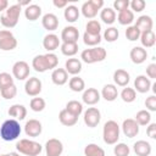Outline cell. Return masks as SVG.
Masks as SVG:
<instances>
[{
    "mask_svg": "<svg viewBox=\"0 0 156 156\" xmlns=\"http://www.w3.org/2000/svg\"><path fill=\"white\" fill-rule=\"evenodd\" d=\"M116 11L111 7H105L100 12V20L106 24H112L116 21Z\"/></svg>",
    "mask_w": 156,
    "mask_h": 156,
    "instance_id": "obj_31",
    "label": "cell"
},
{
    "mask_svg": "<svg viewBox=\"0 0 156 156\" xmlns=\"http://www.w3.org/2000/svg\"><path fill=\"white\" fill-rule=\"evenodd\" d=\"M134 119L139 126H147L151 121V115L147 110H140L136 112Z\"/></svg>",
    "mask_w": 156,
    "mask_h": 156,
    "instance_id": "obj_35",
    "label": "cell"
},
{
    "mask_svg": "<svg viewBox=\"0 0 156 156\" xmlns=\"http://www.w3.org/2000/svg\"><path fill=\"white\" fill-rule=\"evenodd\" d=\"M141 45L144 48H152L156 43V35L152 30H146V32H141L140 33V38H139Z\"/></svg>",
    "mask_w": 156,
    "mask_h": 156,
    "instance_id": "obj_27",
    "label": "cell"
},
{
    "mask_svg": "<svg viewBox=\"0 0 156 156\" xmlns=\"http://www.w3.org/2000/svg\"><path fill=\"white\" fill-rule=\"evenodd\" d=\"M151 85H152L151 80L144 74H140L134 79V90H136L138 93H141V94L147 93L150 90Z\"/></svg>",
    "mask_w": 156,
    "mask_h": 156,
    "instance_id": "obj_13",
    "label": "cell"
},
{
    "mask_svg": "<svg viewBox=\"0 0 156 156\" xmlns=\"http://www.w3.org/2000/svg\"><path fill=\"white\" fill-rule=\"evenodd\" d=\"M41 80L37 77H30L26 80L24 84V91L29 96H38L41 91Z\"/></svg>",
    "mask_w": 156,
    "mask_h": 156,
    "instance_id": "obj_9",
    "label": "cell"
},
{
    "mask_svg": "<svg viewBox=\"0 0 156 156\" xmlns=\"http://www.w3.org/2000/svg\"><path fill=\"white\" fill-rule=\"evenodd\" d=\"M68 87H69V89L72 91H76V93L84 91V89H85V82L79 76H73L68 80Z\"/></svg>",
    "mask_w": 156,
    "mask_h": 156,
    "instance_id": "obj_29",
    "label": "cell"
},
{
    "mask_svg": "<svg viewBox=\"0 0 156 156\" xmlns=\"http://www.w3.org/2000/svg\"><path fill=\"white\" fill-rule=\"evenodd\" d=\"M83 119H84V123L90 127V128H94L96 127L100 121H101V112L99 111V108L96 107H88L85 111H84V116H83Z\"/></svg>",
    "mask_w": 156,
    "mask_h": 156,
    "instance_id": "obj_6",
    "label": "cell"
},
{
    "mask_svg": "<svg viewBox=\"0 0 156 156\" xmlns=\"http://www.w3.org/2000/svg\"><path fill=\"white\" fill-rule=\"evenodd\" d=\"M84 155L85 156H105V150L102 147H100L98 144L90 143V144L85 145Z\"/></svg>",
    "mask_w": 156,
    "mask_h": 156,
    "instance_id": "obj_32",
    "label": "cell"
},
{
    "mask_svg": "<svg viewBox=\"0 0 156 156\" xmlns=\"http://www.w3.org/2000/svg\"><path fill=\"white\" fill-rule=\"evenodd\" d=\"M58 119H60L61 124H63V126H66V127H72V126H74V124L78 122V117H76V116H73L72 113H69L66 108H63V110L60 111V113H58Z\"/></svg>",
    "mask_w": 156,
    "mask_h": 156,
    "instance_id": "obj_25",
    "label": "cell"
},
{
    "mask_svg": "<svg viewBox=\"0 0 156 156\" xmlns=\"http://www.w3.org/2000/svg\"><path fill=\"white\" fill-rule=\"evenodd\" d=\"M121 99L124 102H133L136 99V93L133 88H123V90L121 91Z\"/></svg>",
    "mask_w": 156,
    "mask_h": 156,
    "instance_id": "obj_41",
    "label": "cell"
},
{
    "mask_svg": "<svg viewBox=\"0 0 156 156\" xmlns=\"http://www.w3.org/2000/svg\"><path fill=\"white\" fill-rule=\"evenodd\" d=\"M6 156H20L18 152H10V154H5Z\"/></svg>",
    "mask_w": 156,
    "mask_h": 156,
    "instance_id": "obj_57",
    "label": "cell"
},
{
    "mask_svg": "<svg viewBox=\"0 0 156 156\" xmlns=\"http://www.w3.org/2000/svg\"><path fill=\"white\" fill-rule=\"evenodd\" d=\"M66 110L69 113H72L73 116L79 117L80 113L83 112V105H82V102H79L77 100H71L66 104Z\"/></svg>",
    "mask_w": 156,
    "mask_h": 156,
    "instance_id": "obj_34",
    "label": "cell"
},
{
    "mask_svg": "<svg viewBox=\"0 0 156 156\" xmlns=\"http://www.w3.org/2000/svg\"><path fill=\"white\" fill-rule=\"evenodd\" d=\"M9 7V1L7 0H0V12L5 11Z\"/></svg>",
    "mask_w": 156,
    "mask_h": 156,
    "instance_id": "obj_56",
    "label": "cell"
},
{
    "mask_svg": "<svg viewBox=\"0 0 156 156\" xmlns=\"http://www.w3.org/2000/svg\"><path fill=\"white\" fill-rule=\"evenodd\" d=\"M117 21L122 26H129L134 21V12L132 10H128V9L124 11H121V12H118Z\"/></svg>",
    "mask_w": 156,
    "mask_h": 156,
    "instance_id": "obj_30",
    "label": "cell"
},
{
    "mask_svg": "<svg viewBox=\"0 0 156 156\" xmlns=\"http://www.w3.org/2000/svg\"><path fill=\"white\" fill-rule=\"evenodd\" d=\"M80 11H82V15H83L85 18H94V17L98 15V11L90 5L89 1H85V2L82 5Z\"/></svg>",
    "mask_w": 156,
    "mask_h": 156,
    "instance_id": "obj_43",
    "label": "cell"
},
{
    "mask_svg": "<svg viewBox=\"0 0 156 156\" xmlns=\"http://www.w3.org/2000/svg\"><path fill=\"white\" fill-rule=\"evenodd\" d=\"M9 116L10 117H13V119H16V121H22L27 116V108L23 105L15 104V105L10 106V108H9Z\"/></svg>",
    "mask_w": 156,
    "mask_h": 156,
    "instance_id": "obj_21",
    "label": "cell"
},
{
    "mask_svg": "<svg viewBox=\"0 0 156 156\" xmlns=\"http://www.w3.org/2000/svg\"><path fill=\"white\" fill-rule=\"evenodd\" d=\"M83 41L88 46H96L101 43V34H89V33L84 32Z\"/></svg>",
    "mask_w": 156,
    "mask_h": 156,
    "instance_id": "obj_36",
    "label": "cell"
},
{
    "mask_svg": "<svg viewBox=\"0 0 156 156\" xmlns=\"http://www.w3.org/2000/svg\"><path fill=\"white\" fill-rule=\"evenodd\" d=\"M32 67L34 68V71H37L39 73H43V72H45V71L49 69L44 55H37L33 58V61H32Z\"/></svg>",
    "mask_w": 156,
    "mask_h": 156,
    "instance_id": "obj_33",
    "label": "cell"
},
{
    "mask_svg": "<svg viewBox=\"0 0 156 156\" xmlns=\"http://www.w3.org/2000/svg\"><path fill=\"white\" fill-rule=\"evenodd\" d=\"M51 80L55 85H63L68 82V73L65 68H55L51 73Z\"/></svg>",
    "mask_w": 156,
    "mask_h": 156,
    "instance_id": "obj_18",
    "label": "cell"
},
{
    "mask_svg": "<svg viewBox=\"0 0 156 156\" xmlns=\"http://www.w3.org/2000/svg\"><path fill=\"white\" fill-rule=\"evenodd\" d=\"M146 134L151 139H156V123H149L146 128Z\"/></svg>",
    "mask_w": 156,
    "mask_h": 156,
    "instance_id": "obj_53",
    "label": "cell"
},
{
    "mask_svg": "<svg viewBox=\"0 0 156 156\" xmlns=\"http://www.w3.org/2000/svg\"><path fill=\"white\" fill-rule=\"evenodd\" d=\"M61 52L65 56H74L78 52V44L77 43H62Z\"/></svg>",
    "mask_w": 156,
    "mask_h": 156,
    "instance_id": "obj_37",
    "label": "cell"
},
{
    "mask_svg": "<svg viewBox=\"0 0 156 156\" xmlns=\"http://www.w3.org/2000/svg\"><path fill=\"white\" fill-rule=\"evenodd\" d=\"M129 6L132 7V10L134 12H141L145 9L146 4L144 0H133L132 2H129Z\"/></svg>",
    "mask_w": 156,
    "mask_h": 156,
    "instance_id": "obj_49",
    "label": "cell"
},
{
    "mask_svg": "<svg viewBox=\"0 0 156 156\" xmlns=\"http://www.w3.org/2000/svg\"><path fill=\"white\" fill-rule=\"evenodd\" d=\"M91 54H93L94 62H101L107 56V52H106V50L102 46H94L91 49Z\"/></svg>",
    "mask_w": 156,
    "mask_h": 156,
    "instance_id": "obj_40",
    "label": "cell"
},
{
    "mask_svg": "<svg viewBox=\"0 0 156 156\" xmlns=\"http://www.w3.org/2000/svg\"><path fill=\"white\" fill-rule=\"evenodd\" d=\"M52 4H54V6H55V7H57V9L67 7V5H68V2H67L66 0H54V1H52Z\"/></svg>",
    "mask_w": 156,
    "mask_h": 156,
    "instance_id": "obj_55",
    "label": "cell"
},
{
    "mask_svg": "<svg viewBox=\"0 0 156 156\" xmlns=\"http://www.w3.org/2000/svg\"><path fill=\"white\" fill-rule=\"evenodd\" d=\"M45 100L43 98H33L29 102V107L34 112H41L45 108Z\"/></svg>",
    "mask_w": 156,
    "mask_h": 156,
    "instance_id": "obj_42",
    "label": "cell"
},
{
    "mask_svg": "<svg viewBox=\"0 0 156 156\" xmlns=\"http://www.w3.org/2000/svg\"><path fill=\"white\" fill-rule=\"evenodd\" d=\"M133 150L136 156H149L151 154V145L146 140H138L134 143Z\"/></svg>",
    "mask_w": 156,
    "mask_h": 156,
    "instance_id": "obj_19",
    "label": "cell"
},
{
    "mask_svg": "<svg viewBox=\"0 0 156 156\" xmlns=\"http://www.w3.org/2000/svg\"><path fill=\"white\" fill-rule=\"evenodd\" d=\"M129 80H130V76L126 69L118 68L113 72V82L118 87H127Z\"/></svg>",
    "mask_w": 156,
    "mask_h": 156,
    "instance_id": "obj_20",
    "label": "cell"
},
{
    "mask_svg": "<svg viewBox=\"0 0 156 156\" xmlns=\"http://www.w3.org/2000/svg\"><path fill=\"white\" fill-rule=\"evenodd\" d=\"M126 38L129 41L139 40V38H140V30L135 26H128L127 29H126Z\"/></svg>",
    "mask_w": 156,
    "mask_h": 156,
    "instance_id": "obj_45",
    "label": "cell"
},
{
    "mask_svg": "<svg viewBox=\"0 0 156 156\" xmlns=\"http://www.w3.org/2000/svg\"><path fill=\"white\" fill-rule=\"evenodd\" d=\"M82 100L87 105H95L100 101V93L95 88H88L83 91Z\"/></svg>",
    "mask_w": 156,
    "mask_h": 156,
    "instance_id": "obj_14",
    "label": "cell"
},
{
    "mask_svg": "<svg viewBox=\"0 0 156 156\" xmlns=\"http://www.w3.org/2000/svg\"><path fill=\"white\" fill-rule=\"evenodd\" d=\"M16 149H17L18 154H23L26 156H38L41 152L43 146L34 140L21 139L16 144Z\"/></svg>",
    "mask_w": 156,
    "mask_h": 156,
    "instance_id": "obj_4",
    "label": "cell"
},
{
    "mask_svg": "<svg viewBox=\"0 0 156 156\" xmlns=\"http://www.w3.org/2000/svg\"><path fill=\"white\" fill-rule=\"evenodd\" d=\"M102 139L108 145L117 144V141L119 139V126H118V123L116 121L110 119L104 124Z\"/></svg>",
    "mask_w": 156,
    "mask_h": 156,
    "instance_id": "obj_3",
    "label": "cell"
},
{
    "mask_svg": "<svg viewBox=\"0 0 156 156\" xmlns=\"http://www.w3.org/2000/svg\"><path fill=\"white\" fill-rule=\"evenodd\" d=\"M43 46L49 52L56 50L60 46V39H58V37L56 34H52V33L46 34L44 37V39H43Z\"/></svg>",
    "mask_w": 156,
    "mask_h": 156,
    "instance_id": "obj_17",
    "label": "cell"
},
{
    "mask_svg": "<svg viewBox=\"0 0 156 156\" xmlns=\"http://www.w3.org/2000/svg\"><path fill=\"white\" fill-rule=\"evenodd\" d=\"M89 2H90V5H91L96 11H99V10L102 9V6H104V1H102V0H89Z\"/></svg>",
    "mask_w": 156,
    "mask_h": 156,
    "instance_id": "obj_54",
    "label": "cell"
},
{
    "mask_svg": "<svg viewBox=\"0 0 156 156\" xmlns=\"http://www.w3.org/2000/svg\"><path fill=\"white\" fill-rule=\"evenodd\" d=\"M45 57V61H46V65H48V68L49 69H55L58 65V58L57 56L54 54V52H48L44 55Z\"/></svg>",
    "mask_w": 156,
    "mask_h": 156,
    "instance_id": "obj_47",
    "label": "cell"
},
{
    "mask_svg": "<svg viewBox=\"0 0 156 156\" xmlns=\"http://www.w3.org/2000/svg\"><path fill=\"white\" fill-rule=\"evenodd\" d=\"M79 38V30L74 26H67L61 32L62 43H77Z\"/></svg>",
    "mask_w": 156,
    "mask_h": 156,
    "instance_id": "obj_12",
    "label": "cell"
},
{
    "mask_svg": "<svg viewBox=\"0 0 156 156\" xmlns=\"http://www.w3.org/2000/svg\"><path fill=\"white\" fill-rule=\"evenodd\" d=\"M101 96L106 101H115L118 96V90L115 84H106L101 90Z\"/></svg>",
    "mask_w": 156,
    "mask_h": 156,
    "instance_id": "obj_24",
    "label": "cell"
},
{
    "mask_svg": "<svg viewBox=\"0 0 156 156\" xmlns=\"http://www.w3.org/2000/svg\"><path fill=\"white\" fill-rule=\"evenodd\" d=\"M11 84H15L12 76L7 72H1L0 73V89H2L5 87H9Z\"/></svg>",
    "mask_w": 156,
    "mask_h": 156,
    "instance_id": "obj_48",
    "label": "cell"
},
{
    "mask_svg": "<svg viewBox=\"0 0 156 156\" xmlns=\"http://www.w3.org/2000/svg\"><path fill=\"white\" fill-rule=\"evenodd\" d=\"M65 20L69 23H74L76 21H78L79 18V10L77 6L74 5H67V7H65V12H63Z\"/></svg>",
    "mask_w": 156,
    "mask_h": 156,
    "instance_id": "obj_28",
    "label": "cell"
},
{
    "mask_svg": "<svg viewBox=\"0 0 156 156\" xmlns=\"http://www.w3.org/2000/svg\"><path fill=\"white\" fill-rule=\"evenodd\" d=\"M85 32L89 34H100L101 32V24L96 20H90L85 26Z\"/></svg>",
    "mask_w": 156,
    "mask_h": 156,
    "instance_id": "obj_44",
    "label": "cell"
},
{
    "mask_svg": "<svg viewBox=\"0 0 156 156\" xmlns=\"http://www.w3.org/2000/svg\"><path fill=\"white\" fill-rule=\"evenodd\" d=\"M20 134H21V126L18 121L13 118L6 119L0 127V136L5 141L16 140L20 136Z\"/></svg>",
    "mask_w": 156,
    "mask_h": 156,
    "instance_id": "obj_1",
    "label": "cell"
},
{
    "mask_svg": "<svg viewBox=\"0 0 156 156\" xmlns=\"http://www.w3.org/2000/svg\"><path fill=\"white\" fill-rule=\"evenodd\" d=\"M122 132L128 138H134L139 134V124L134 118H127L122 123Z\"/></svg>",
    "mask_w": 156,
    "mask_h": 156,
    "instance_id": "obj_10",
    "label": "cell"
},
{
    "mask_svg": "<svg viewBox=\"0 0 156 156\" xmlns=\"http://www.w3.org/2000/svg\"><path fill=\"white\" fill-rule=\"evenodd\" d=\"M139 30L140 33L141 32H146V30H152V26H154V21L150 16H146V15H143L140 17L136 18V22L134 24Z\"/></svg>",
    "mask_w": 156,
    "mask_h": 156,
    "instance_id": "obj_22",
    "label": "cell"
},
{
    "mask_svg": "<svg viewBox=\"0 0 156 156\" xmlns=\"http://www.w3.org/2000/svg\"><path fill=\"white\" fill-rule=\"evenodd\" d=\"M129 152H130V149L124 143H117L113 147L115 156H129Z\"/></svg>",
    "mask_w": 156,
    "mask_h": 156,
    "instance_id": "obj_46",
    "label": "cell"
},
{
    "mask_svg": "<svg viewBox=\"0 0 156 156\" xmlns=\"http://www.w3.org/2000/svg\"><path fill=\"white\" fill-rule=\"evenodd\" d=\"M145 107L149 111H151V112L156 111V96L155 95H151V96L146 98V100H145Z\"/></svg>",
    "mask_w": 156,
    "mask_h": 156,
    "instance_id": "obj_51",
    "label": "cell"
},
{
    "mask_svg": "<svg viewBox=\"0 0 156 156\" xmlns=\"http://www.w3.org/2000/svg\"><path fill=\"white\" fill-rule=\"evenodd\" d=\"M17 46V39L10 32L9 29H2L0 30V49L4 51H11L16 49Z\"/></svg>",
    "mask_w": 156,
    "mask_h": 156,
    "instance_id": "obj_5",
    "label": "cell"
},
{
    "mask_svg": "<svg viewBox=\"0 0 156 156\" xmlns=\"http://www.w3.org/2000/svg\"><path fill=\"white\" fill-rule=\"evenodd\" d=\"M0 94L5 100H11L17 95V87L15 84H11L9 87H5L0 89Z\"/></svg>",
    "mask_w": 156,
    "mask_h": 156,
    "instance_id": "obj_38",
    "label": "cell"
},
{
    "mask_svg": "<svg viewBox=\"0 0 156 156\" xmlns=\"http://www.w3.org/2000/svg\"><path fill=\"white\" fill-rule=\"evenodd\" d=\"M65 69H66L67 73H69L72 76H77L82 71V62L78 58H74V57L68 58L65 63Z\"/></svg>",
    "mask_w": 156,
    "mask_h": 156,
    "instance_id": "obj_23",
    "label": "cell"
},
{
    "mask_svg": "<svg viewBox=\"0 0 156 156\" xmlns=\"http://www.w3.org/2000/svg\"><path fill=\"white\" fill-rule=\"evenodd\" d=\"M129 7V1L128 0H116L113 2V10H117L118 12L124 11Z\"/></svg>",
    "mask_w": 156,
    "mask_h": 156,
    "instance_id": "obj_50",
    "label": "cell"
},
{
    "mask_svg": "<svg viewBox=\"0 0 156 156\" xmlns=\"http://www.w3.org/2000/svg\"><path fill=\"white\" fill-rule=\"evenodd\" d=\"M24 16L29 21H37L41 16V7L35 4H30L24 10Z\"/></svg>",
    "mask_w": 156,
    "mask_h": 156,
    "instance_id": "obj_26",
    "label": "cell"
},
{
    "mask_svg": "<svg viewBox=\"0 0 156 156\" xmlns=\"http://www.w3.org/2000/svg\"><path fill=\"white\" fill-rule=\"evenodd\" d=\"M146 76L149 79H156V63H150L146 67Z\"/></svg>",
    "mask_w": 156,
    "mask_h": 156,
    "instance_id": "obj_52",
    "label": "cell"
},
{
    "mask_svg": "<svg viewBox=\"0 0 156 156\" xmlns=\"http://www.w3.org/2000/svg\"><path fill=\"white\" fill-rule=\"evenodd\" d=\"M41 130H43V127H41V123L38 119L32 118V119L27 121L26 124H24V133L28 136L37 138L41 134Z\"/></svg>",
    "mask_w": 156,
    "mask_h": 156,
    "instance_id": "obj_11",
    "label": "cell"
},
{
    "mask_svg": "<svg viewBox=\"0 0 156 156\" xmlns=\"http://www.w3.org/2000/svg\"><path fill=\"white\" fill-rule=\"evenodd\" d=\"M29 65L26 61H17L12 66V74L18 80H24L29 77Z\"/></svg>",
    "mask_w": 156,
    "mask_h": 156,
    "instance_id": "obj_8",
    "label": "cell"
},
{
    "mask_svg": "<svg viewBox=\"0 0 156 156\" xmlns=\"http://www.w3.org/2000/svg\"><path fill=\"white\" fill-rule=\"evenodd\" d=\"M129 56H130V60L135 65H140L143 63L146 57H147V51L143 48V46H134L130 52H129Z\"/></svg>",
    "mask_w": 156,
    "mask_h": 156,
    "instance_id": "obj_15",
    "label": "cell"
},
{
    "mask_svg": "<svg viewBox=\"0 0 156 156\" xmlns=\"http://www.w3.org/2000/svg\"><path fill=\"white\" fill-rule=\"evenodd\" d=\"M21 10H22V7L18 4H13V5L9 6L5 10V12L1 15V17H0L1 24L5 28H13V27H16V24L18 23Z\"/></svg>",
    "mask_w": 156,
    "mask_h": 156,
    "instance_id": "obj_2",
    "label": "cell"
},
{
    "mask_svg": "<svg viewBox=\"0 0 156 156\" xmlns=\"http://www.w3.org/2000/svg\"><path fill=\"white\" fill-rule=\"evenodd\" d=\"M41 24L46 30H56L58 27V18L54 13H45L41 18Z\"/></svg>",
    "mask_w": 156,
    "mask_h": 156,
    "instance_id": "obj_16",
    "label": "cell"
},
{
    "mask_svg": "<svg viewBox=\"0 0 156 156\" xmlns=\"http://www.w3.org/2000/svg\"><path fill=\"white\" fill-rule=\"evenodd\" d=\"M63 151V144L56 138H51L45 143V154L46 156H61Z\"/></svg>",
    "mask_w": 156,
    "mask_h": 156,
    "instance_id": "obj_7",
    "label": "cell"
},
{
    "mask_svg": "<svg viewBox=\"0 0 156 156\" xmlns=\"http://www.w3.org/2000/svg\"><path fill=\"white\" fill-rule=\"evenodd\" d=\"M119 37V32L116 27H108L107 29H105L104 32V39L108 43H113L118 39Z\"/></svg>",
    "mask_w": 156,
    "mask_h": 156,
    "instance_id": "obj_39",
    "label": "cell"
},
{
    "mask_svg": "<svg viewBox=\"0 0 156 156\" xmlns=\"http://www.w3.org/2000/svg\"><path fill=\"white\" fill-rule=\"evenodd\" d=\"M0 156H6V155H5V154H4V155H0Z\"/></svg>",
    "mask_w": 156,
    "mask_h": 156,
    "instance_id": "obj_58",
    "label": "cell"
}]
</instances>
